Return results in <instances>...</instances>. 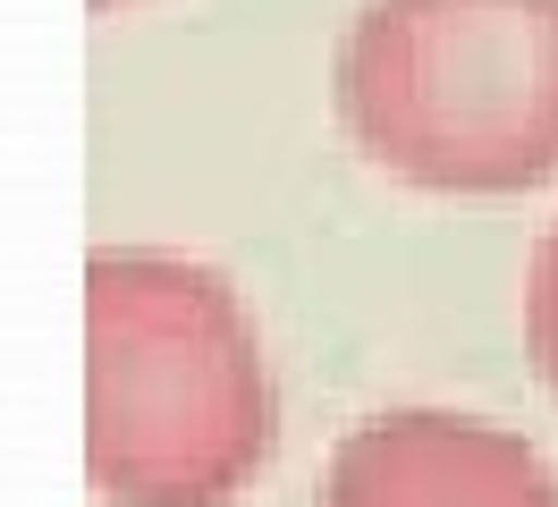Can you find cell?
Segmentation results:
<instances>
[{
    "label": "cell",
    "instance_id": "5",
    "mask_svg": "<svg viewBox=\"0 0 558 507\" xmlns=\"http://www.w3.org/2000/svg\"><path fill=\"white\" fill-rule=\"evenodd\" d=\"M94 9H110V0H94Z\"/></svg>",
    "mask_w": 558,
    "mask_h": 507
},
{
    "label": "cell",
    "instance_id": "4",
    "mask_svg": "<svg viewBox=\"0 0 558 507\" xmlns=\"http://www.w3.org/2000/svg\"><path fill=\"white\" fill-rule=\"evenodd\" d=\"M524 355L542 372V389L558 398V220L542 229L533 263H524Z\"/></svg>",
    "mask_w": 558,
    "mask_h": 507
},
{
    "label": "cell",
    "instance_id": "3",
    "mask_svg": "<svg viewBox=\"0 0 558 507\" xmlns=\"http://www.w3.org/2000/svg\"><path fill=\"white\" fill-rule=\"evenodd\" d=\"M322 507H558V473L508 423L398 406L330 448Z\"/></svg>",
    "mask_w": 558,
    "mask_h": 507
},
{
    "label": "cell",
    "instance_id": "1",
    "mask_svg": "<svg viewBox=\"0 0 558 507\" xmlns=\"http://www.w3.org/2000/svg\"><path fill=\"white\" fill-rule=\"evenodd\" d=\"M279 448L263 330L229 270L161 245L85 263V473L110 507H238Z\"/></svg>",
    "mask_w": 558,
    "mask_h": 507
},
{
    "label": "cell",
    "instance_id": "2",
    "mask_svg": "<svg viewBox=\"0 0 558 507\" xmlns=\"http://www.w3.org/2000/svg\"><path fill=\"white\" fill-rule=\"evenodd\" d=\"M339 128L423 195L558 178V0H364L339 43Z\"/></svg>",
    "mask_w": 558,
    "mask_h": 507
}]
</instances>
